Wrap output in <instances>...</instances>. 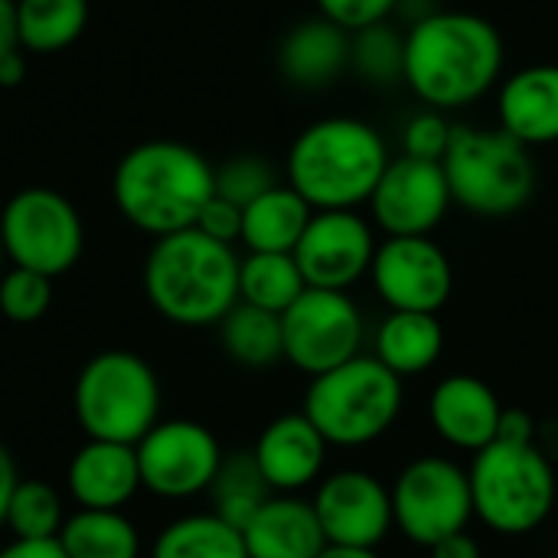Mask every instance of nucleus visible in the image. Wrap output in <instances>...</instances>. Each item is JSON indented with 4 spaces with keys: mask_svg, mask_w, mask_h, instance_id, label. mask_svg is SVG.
<instances>
[{
    "mask_svg": "<svg viewBox=\"0 0 558 558\" xmlns=\"http://www.w3.org/2000/svg\"><path fill=\"white\" fill-rule=\"evenodd\" d=\"M504 39L487 16L432 10L405 33V85L435 111L477 101L500 78Z\"/></svg>",
    "mask_w": 558,
    "mask_h": 558,
    "instance_id": "nucleus-1",
    "label": "nucleus"
},
{
    "mask_svg": "<svg viewBox=\"0 0 558 558\" xmlns=\"http://www.w3.org/2000/svg\"><path fill=\"white\" fill-rule=\"evenodd\" d=\"M213 193L216 167L180 141H144L131 147L111 177L118 213L154 239L193 229Z\"/></svg>",
    "mask_w": 558,
    "mask_h": 558,
    "instance_id": "nucleus-2",
    "label": "nucleus"
},
{
    "mask_svg": "<svg viewBox=\"0 0 558 558\" xmlns=\"http://www.w3.org/2000/svg\"><path fill=\"white\" fill-rule=\"evenodd\" d=\"M239 255L199 229L154 239L144 262L150 307L180 327L219 324L239 304Z\"/></svg>",
    "mask_w": 558,
    "mask_h": 558,
    "instance_id": "nucleus-3",
    "label": "nucleus"
},
{
    "mask_svg": "<svg viewBox=\"0 0 558 558\" xmlns=\"http://www.w3.org/2000/svg\"><path fill=\"white\" fill-rule=\"evenodd\" d=\"M389 167L386 141L360 118H324L307 124L288 150V186L314 213L356 209L369 203Z\"/></svg>",
    "mask_w": 558,
    "mask_h": 558,
    "instance_id": "nucleus-4",
    "label": "nucleus"
},
{
    "mask_svg": "<svg viewBox=\"0 0 558 558\" xmlns=\"http://www.w3.org/2000/svg\"><path fill=\"white\" fill-rule=\"evenodd\" d=\"M402 379L376 356H356L324 376H314L304 396V415L333 448H366L379 441L402 415Z\"/></svg>",
    "mask_w": 558,
    "mask_h": 558,
    "instance_id": "nucleus-5",
    "label": "nucleus"
},
{
    "mask_svg": "<svg viewBox=\"0 0 558 558\" xmlns=\"http://www.w3.org/2000/svg\"><path fill=\"white\" fill-rule=\"evenodd\" d=\"M451 199L484 219L520 213L536 193V163L526 144L500 131L454 124L441 160Z\"/></svg>",
    "mask_w": 558,
    "mask_h": 558,
    "instance_id": "nucleus-6",
    "label": "nucleus"
},
{
    "mask_svg": "<svg viewBox=\"0 0 558 558\" xmlns=\"http://www.w3.org/2000/svg\"><path fill=\"white\" fill-rule=\"evenodd\" d=\"M468 477L474 517L500 536L536 533L556 507V471L536 445L494 441L474 454Z\"/></svg>",
    "mask_w": 558,
    "mask_h": 558,
    "instance_id": "nucleus-7",
    "label": "nucleus"
},
{
    "mask_svg": "<svg viewBox=\"0 0 558 558\" xmlns=\"http://www.w3.org/2000/svg\"><path fill=\"white\" fill-rule=\"evenodd\" d=\"M72 405L92 441L137 445L160 418V383L141 356L105 350L82 366Z\"/></svg>",
    "mask_w": 558,
    "mask_h": 558,
    "instance_id": "nucleus-8",
    "label": "nucleus"
},
{
    "mask_svg": "<svg viewBox=\"0 0 558 558\" xmlns=\"http://www.w3.org/2000/svg\"><path fill=\"white\" fill-rule=\"evenodd\" d=\"M0 242L13 268L59 278L82 258L85 226L72 199L49 186H26L0 213Z\"/></svg>",
    "mask_w": 558,
    "mask_h": 558,
    "instance_id": "nucleus-9",
    "label": "nucleus"
},
{
    "mask_svg": "<svg viewBox=\"0 0 558 558\" xmlns=\"http://www.w3.org/2000/svg\"><path fill=\"white\" fill-rule=\"evenodd\" d=\"M392 520L402 536L415 546L432 549L435 543L464 533L474 517L471 477L448 458H418L389 487Z\"/></svg>",
    "mask_w": 558,
    "mask_h": 558,
    "instance_id": "nucleus-10",
    "label": "nucleus"
},
{
    "mask_svg": "<svg viewBox=\"0 0 558 558\" xmlns=\"http://www.w3.org/2000/svg\"><path fill=\"white\" fill-rule=\"evenodd\" d=\"M284 360L307 376H324L363 353V314L347 291L307 288L284 314Z\"/></svg>",
    "mask_w": 558,
    "mask_h": 558,
    "instance_id": "nucleus-11",
    "label": "nucleus"
},
{
    "mask_svg": "<svg viewBox=\"0 0 558 558\" xmlns=\"http://www.w3.org/2000/svg\"><path fill=\"white\" fill-rule=\"evenodd\" d=\"M141 487L163 500H186L206 494L219 474L222 448L216 435L190 418L157 422L137 445Z\"/></svg>",
    "mask_w": 558,
    "mask_h": 558,
    "instance_id": "nucleus-12",
    "label": "nucleus"
},
{
    "mask_svg": "<svg viewBox=\"0 0 558 558\" xmlns=\"http://www.w3.org/2000/svg\"><path fill=\"white\" fill-rule=\"evenodd\" d=\"M369 275L389 311L438 314L454 291V268L432 235L386 239L376 248Z\"/></svg>",
    "mask_w": 558,
    "mask_h": 558,
    "instance_id": "nucleus-13",
    "label": "nucleus"
},
{
    "mask_svg": "<svg viewBox=\"0 0 558 558\" xmlns=\"http://www.w3.org/2000/svg\"><path fill=\"white\" fill-rule=\"evenodd\" d=\"M376 248L373 229L356 216V209H324L311 216L294 258L307 288L350 291L363 275H369Z\"/></svg>",
    "mask_w": 558,
    "mask_h": 558,
    "instance_id": "nucleus-14",
    "label": "nucleus"
},
{
    "mask_svg": "<svg viewBox=\"0 0 558 558\" xmlns=\"http://www.w3.org/2000/svg\"><path fill=\"white\" fill-rule=\"evenodd\" d=\"M451 203L454 199L445 167L405 154L399 160H389L376 193L369 196L373 219L389 239L432 235Z\"/></svg>",
    "mask_w": 558,
    "mask_h": 558,
    "instance_id": "nucleus-15",
    "label": "nucleus"
},
{
    "mask_svg": "<svg viewBox=\"0 0 558 558\" xmlns=\"http://www.w3.org/2000/svg\"><path fill=\"white\" fill-rule=\"evenodd\" d=\"M311 504L320 520L327 546L376 549L396 526L389 487L366 471L330 474L317 487V497Z\"/></svg>",
    "mask_w": 558,
    "mask_h": 558,
    "instance_id": "nucleus-16",
    "label": "nucleus"
},
{
    "mask_svg": "<svg viewBox=\"0 0 558 558\" xmlns=\"http://www.w3.org/2000/svg\"><path fill=\"white\" fill-rule=\"evenodd\" d=\"M500 415L504 402L497 399V392L471 373H454L441 379L428 402V418L438 438L471 454L497 441Z\"/></svg>",
    "mask_w": 558,
    "mask_h": 558,
    "instance_id": "nucleus-17",
    "label": "nucleus"
},
{
    "mask_svg": "<svg viewBox=\"0 0 558 558\" xmlns=\"http://www.w3.org/2000/svg\"><path fill=\"white\" fill-rule=\"evenodd\" d=\"M327 441L304 412L281 415L265 425L255 441V461L275 494H298L320 481L327 464Z\"/></svg>",
    "mask_w": 558,
    "mask_h": 558,
    "instance_id": "nucleus-18",
    "label": "nucleus"
},
{
    "mask_svg": "<svg viewBox=\"0 0 558 558\" xmlns=\"http://www.w3.org/2000/svg\"><path fill=\"white\" fill-rule=\"evenodd\" d=\"M65 481L82 510H121L141 490L137 451L134 445L88 438L75 451Z\"/></svg>",
    "mask_w": 558,
    "mask_h": 558,
    "instance_id": "nucleus-19",
    "label": "nucleus"
},
{
    "mask_svg": "<svg viewBox=\"0 0 558 558\" xmlns=\"http://www.w3.org/2000/svg\"><path fill=\"white\" fill-rule=\"evenodd\" d=\"M500 128L526 147L558 141V65H526L500 88Z\"/></svg>",
    "mask_w": 558,
    "mask_h": 558,
    "instance_id": "nucleus-20",
    "label": "nucleus"
},
{
    "mask_svg": "<svg viewBox=\"0 0 558 558\" xmlns=\"http://www.w3.org/2000/svg\"><path fill=\"white\" fill-rule=\"evenodd\" d=\"M248 558H317L327 539L314 504L294 494H275L242 530Z\"/></svg>",
    "mask_w": 558,
    "mask_h": 558,
    "instance_id": "nucleus-21",
    "label": "nucleus"
},
{
    "mask_svg": "<svg viewBox=\"0 0 558 558\" xmlns=\"http://www.w3.org/2000/svg\"><path fill=\"white\" fill-rule=\"evenodd\" d=\"M350 33L330 23L327 16H314L298 23L281 49L278 65L284 78L298 88H324L337 82V75L350 65Z\"/></svg>",
    "mask_w": 558,
    "mask_h": 558,
    "instance_id": "nucleus-22",
    "label": "nucleus"
},
{
    "mask_svg": "<svg viewBox=\"0 0 558 558\" xmlns=\"http://www.w3.org/2000/svg\"><path fill=\"white\" fill-rule=\"evenodd\" d=\"M441 353H445V327L438 314L389 311V317L376 330L373 356L399 379L428 373L441 360Z\"/></svg>",
    "mask_w": 558,
    "mask_h": 558,
    "instance_id": "nucleus-23",
    "label": "nucleus"
},
{
    "mask_svg": "<svg viewBox=\"0 0 558 558\" xmlns=\"http://www.w3.org/2000/svg\"><path fill=\"white\" fill-rule=\"evenodd\" d=\"M314 209L291 186H275L242 209V242L248 252H288L294 255Z\"/></svg>",
    "mask_w": 558,
    "mask_h": 558,
    "instance_id": "nucleus-24",
    "label": "nucleus"
},
{
    "mask_svg": "<svg viewBox=\"0 0 558 558\" xmlns=\"http://www.w3.org/2000/svg\"><path fill=\"white\" fill-rule=\"evenodd\" d=\"M85 26L88 0H16V43L23 52H62L78 43Z\"/></svg>",
    "mask_w": 558,
    "mask_h": 558,
    "instance_id": "nucleus-25",
    "label": "nucleus"
},
{
    "mask_svg": "<svg viewBox=\"0 0 558 558\" xmlns=\"http://www.w3.org/2000/svg\"><path fill=\"white\" fill-rule=\"evenodd\" d=\"M304 291H307V281L298 268V258L288 252H248L239 262V301L242 304H252L281 317Z\"/></svg>",
    "mask_w": 558,
    "mask_h": 558,
    "instance_id": "nucleus-26",
    "label": "nucleus"
},
{
    "mask_svg": "<svg viewBox=\"0 0 558 558\" xmlns=\"http://www.w3.org/2000/svg\"><path fill=\"white\" fill-rule=\"evenodd\" d=\"M65 558H137L141 536L121 510H78L59 530Z\"/></svg>",
    "mask_w": 558,
    "mask_h": 558,
    "instance_id": "nucleus-27",
    "label": "nucleus"
},
{
    "mask_svg": "<svg viewBox=\"0 0 558 558\" xmlns=\"http://www.w3.org/2000/svg\"><path fill=\"white\" fill-rule=\"evenodd\" d=\"M206 494L213 497V513L222 523H229L232 530H239V533L275 497V490L268 487V481H265V474H262L252 451H239L232 458H222L219 474H216V481L209 484Z\"/></svg>",
    "mask_w": 558,
    "mask_h": 558,
    "instance_id": "nucleus-28",
    "label": "nucleus"
},
{
    "mask_svg": "<svg viewBox=\"0 0 558 558\" xmlns=\"http://www.w3.org/2000/svg\"><path fill=\"white\" fill-rule=\"evenodd\" d=\"M219 340L226 356L248 369H265L284 360L281 317L242 301L219 320Z\"/></svg>",
    "mask_w": 558,
    "mask_h": 558,
    "instance_id": "nucleus-29",
    "label": "nucleus"
},
{
    "mask_svg": "<svg viewBox=\"0 0 558 558\" xmlns=\"http://www.w3.org/2000/svg\"><path fill=\"white\" fill-rule=\"evenodd\" d=\"M154 558H248L239 530L216 513H193L173 520L154 543Z\"/></svg>",
    "mask_w": 558,
    "mask_h": 558,
    "instance_id": "nucleus-30",
    "label": "nucleus"
},
{
    "mask_svg": "<svg viewBox=\"0 0 558 558\" xmlns=\"http://www.w3.org/2000/svg\"><path fill=\"white\" fill-rule=\"evenodd\" d=\"M3 523L10 526L13 539H56L65 523L62 500L43 481H20L7 504Z\"/></svg>",
    "mask_w": 558,
    "mask_h": 558,
    "instance_id": "nucleus-31",
    "label": "nucleus"
},
{
    "mask_svg": "<svg viewBox=\"0 0 558 558\" xmlns=\"http://www.w3.org/2000/svg\"><path fill=\"white\" fill-rule=\"evenodd\" d=\"M353 46H350V65L373 85H396L405 75V39L386 26H366L360 33H353Z\"/></svg>",
    "mask_w": 558,
    "mask_h": 558,
    "instance_id": "nucleus-32",
    "label": "nucleus"
},
{
    "mask_svg": "<svg viewBox=\"0 0 558 558\" xmlns=\"http://www.w3.org/2000/svg\"><path fill=\"white\" fill-rule=\"evenodd\" d=\"M52 304V278L29 271V268H10L0 275V314L13 324H36Z\"/></svg>",
    "mask_w": 558,
    "mask_h": 558,
    "instance_id": "nucleus-33",
    "label": "nucleus"
},
{
    "mask_svg": "<svg viewBox=\"0 0 558 558\" xmlns=\"http://www.w3.org/2000/svg\"><path fill=\"white\" fill-rule=\"evenodd\" d=\"M275 186H278V177H275L271 163L255 154H242V157H232L222 167H216V196H222L242 209Z\"/></svg>",
    "mask_w": 558,
    "mask_h": 558,
    "instance_id": "nucleus-34",
    "label": "nucleus"
},
{
    "mask_svg": "<svg viewBox=\"0 0 558 558\" xmlns=\"http://www.w3.org/2000/svg\"><path fill=\"white\" fill-rule=\"evenodd\" d=\"M451 131H454V124H448L441 111H435V108L418 111V114L405 124V134H402L405 157L441 163L445 154H448V144H451Z\"/></svg>",
    "mask_w": 558,
    "mask_h": 558,
    "instance_id": "nucleus-35",
    "label": "nucleus"
},
{
    "mask_svg": "<svg viewBox=\"0 0 558 558\" xmlns=\"http://www.w3.org/2000/svg\"><path fill=\"white\" fill-rule=\"evenodd\" d=\"M320 16L337 23L347 33H360L366 26L386 23V16L399 7V0H314Z\"/></svg>",
    "mask_w": 558,
    "mask_h": 558,
    "instance_id": "nucleus-36",
    "label": "nucleus"
},
{
    "mask_svg": "<svg viewBox=\"0 0 558 558\" xmlns=\"http://www.w3.org/2000/svg\"><path fill=\"white\" fill-rule=\"evenodd\" d=\"M193 229H199L203 235H209V239H216L222 245L242 242V206H235V203L213 193V199L203 206Z\"/></svg>",
    "mask_w": 558,
    "mask_h": 558,
    "instance_id": "nucleus-37",
    "label": "nucleus"
},
{
    "mask_svg": "<svg viewBox=\"0 0 558 558\" xmlns=\"http://www.w3.org/2000/svg\"><path fill=\"white\" fill-rule=\"evenodd\" d=\"M497 441H504V445H536V418L526 409H504Z\"/></svg>",
    "mask_w": 558,
    "mask_h": 558,
    "instance_id": "nucleus-38",
    "label": "nucleus"
},
{
    "mask_svg": "<svg viewBox=\"0 0 558 558\" xmlns=\"http://www.w3.org/2000/svg\"><path fill=\"white\" fill-rule=\"evenodd\" d=\"M0 558H65L59 539H13Z\"/></svg>",
    "mask_w": 558,
    "mask_h": 558,
    "instance_id": "nucleus-39",
    "label": "nucleus"
},
{
    "mask_svg": "<svg viewBox=\"0 0 558 558\" xmlns=\"http://www.w3.org/2000/svg\"><path fill=\"white\" fill-rule=\"evenodd\" d=\"M428 553H432V558H484L481 543L468 530L464 533H454V536H448L441 543H435Z\"/></svg>",
    "mask_w": 558,
    "mask_h": 558,
    "instance_id": "nucleus-40",
    "label": "nucleus"
},
{
    "mask_svg": "<svg viewBox=\"0 0 558 558\" xmlns=\"http://www.w3.org/2000/svg\"><path fill=\"white\" fill-rule=\"evenodd\" d=\"M26 78V52L16 46L0 56V88H16Z\"/></svg>",
    "mask_w": 558,
    "mask_h": 558,
    "instance_id": "nucleus-41",
    "label": "nucleus"
},
{
    "mask_svg": "<svg viewBox=\"0 0 558 558\" xmlns=\"http://www.w3.org/2000/svg\"><path fill=\"white\" fill-rule=\"evenodd\" d=\"M20 484V477H16V464H13V458H10V451L0 445V523H3V517H7V504H10V497H13V487Z\"/></svg>",
    "mask_w": 558,
    "mask_h": 558,
    "instance_id": "nucleus-42",
    "label": "nucleus"
},
{
    "mask_svg": "<svg viewBox=\"0 0 558 558\" xmlns=\"http://www.w3.org/2000/svg\"><path fill=\"white\" fill-rule=\"evenodd\" d=\"M16 46V0H0V56Z\"/></svg>",
    "mask_w": 558,
    "mask_h": 558,
    "instance_id": "nucleus-43",
    "label": "nucleus"
},
{
    "mask_svg": "<svg viewBox=\"0 0 558 558\" xmlns=\"http://www.w3.org/2000/svg\"><path fill=\"white\" fill-rule=\"evenodd\" d=\"M317 558H379L376 549H356V546H324Z\"/></svg>",
    "mask_w": 558,
    "mask_h": 558,
    "instance_id": "nucleus-44",
    "label": "nucleus"
},
{
    "mask_svg": "<svg viewBox=\"0 0 558 558\" xmlns=\"http://www.w3.org/2000/svg\"><path fill=\"white\" fill-rule=\"evenodd\" d=\"M3 258H7V255H3V242H0V268H3Z\"/></svg>",
    "mask_w": 558,
    "mask_h": 558,
    "instance_id": "nucleus-45",
    "label": "nucleus"
}]
</instances>
